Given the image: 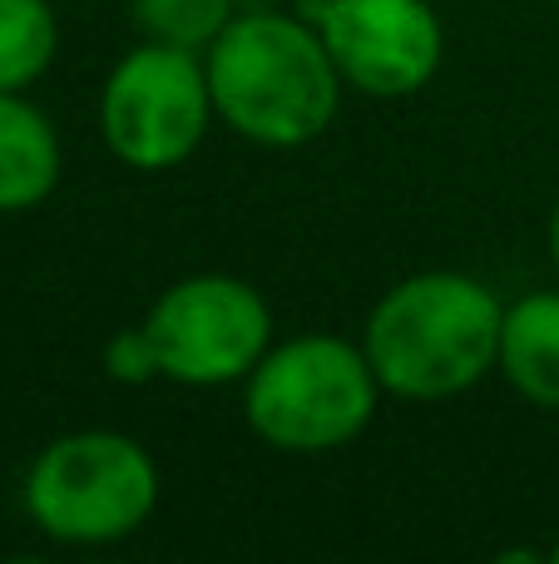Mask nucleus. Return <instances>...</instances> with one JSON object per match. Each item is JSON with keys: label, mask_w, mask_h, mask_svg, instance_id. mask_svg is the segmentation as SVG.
<instances>
[{"label": "nucleus", "mask_w": 559, "mask_h": 564, "mask_svg": "<svg viewBox=\"0 0 559 564\" xmlns=\"http://www.w3.org/2000/svg\"><path fill=\"white\" fill-rule=\"evenodd\" d=\"M505 302L481 278L426 268L376 297L362 347L382 391L402 401H446L495 371Z\"/></svg>", "instance_id": "f03ea898"}, {"label": "nucleus", "mask_w": 559, "mask_h": 564, "mask_svg": "<svg viewBox=\"0 0 559 564\" xmlns=\"http://www.w3.org/2000/svg\"><path fill=\"white\" fill-rule=\"evenodd\" d=\"M495 371L520 401L559 411V288L505 302Z\"/></svg>", "instance_id": "1a4fd4ad"}, {"label": "nucleus", "mask_w": 559, "mask_h": 564, "mask_svg": "<svg viewBox=\"0 0 559 564\" xmlns=\"http://www.w3.org/2000/svg\"><path fill=\"white\" fill-rule=\"evenodd\" d=\"M105 371L119 381V387H144V381H158V351L149 341L144 322L139 327H124L105 341Z\"/></svg>", "instance_id": "f8f14e48"}, {"label": "nucleus", "mask_w": 559, "mask_h": 564, "mask_svg": "<svg viewBox=\"0 0 559 564\" xmlns=\"http://www.w3.org/2000/svg\"><path fill=\"white\" fill-rule=\"evenodd\" d=\"M550 560H555V564H559V540H555V550H550Z\"/></svg>", "instance_id": "4468645a"}, {"label": "nucleus", "mask_w": 559, "mask_h": 564, "mask_svg": "<svg viewBox=\"0 0 559 564\" xmlns=\"http://www.w3.org/2000/svg\"><path fill=\"white\" fill-rule=\"evenodd\" d=\"M129 10L144 40L194 50V55H204L238 15L233 0H129Z\"/></svg>", "instance_id": "9b49d317"}, {"label": "nucleus", "mask_w": 559, "mask_h": 564, "mask_svg": "<svg viewBox=\"0 0 559 564\" xmlns=\"http://www.w3.org/2000/svg\"><path fill=\"white\" fill-rule=\"evenodd\" d=\"M59 129L30 95L0 89V214H30L59 184Z\"/></svg>", "instance_id": "6e6552de"}, {"label": "nucleus", "mask_w": 559, "mask_h": 564, "mask_svg": "<svg viewBox=\"0 0 559 564\" xmlns=\"http://www.w3.org/2000/svg\"><path fill=\"white\" fill-rule=\"evenodd\" d=\"M303 15L342 85L366 99H412L441 69L446 30L431 0H313Z\"/></svg>", "instance_id": "0eeeda50"}, {"label": "nucleus", "mask_w": 559, "mask_h": 564, "mask_svg": "<svg viewBox=\"0 0 559 564\" xmlns=\"http://www.w3.org/2000/svg\"><path fill=\"white\" fill-rule=\"evenodd\" d=\"M213 119L204 55L158 40L119 55L99 89V139L134 174H168L188 164Z\"/></svg>", "instance_id": "39448f33"}, {"label": "nucleus", "mask_w": 559, "mask_h": 564, "mask_svg": "<svg viewBox=\"0 0 559 564\" xmlns=\"http://www.w3.org/2000/svg\"><path fill=\"white\" fill-rule=\"evenodd\" d=\"M213 115L257 149H307L342 109V75L303 10H238L204 50Z\"/></svg>", "instance_id": "f257e3e1"}, {"label": "nucleus", "mask_w": 559, "mask_h": 564, "mask_svg": "<svg viewBox=\"0 0 559 564\" xmlns=\"http://www.w3.org/2000/svg\"><path fill=\"white\" fill-rule=\"evenodd\" d=\"M550 263H555V273H559V204H555V214H550Z\"/></svg>", "instance_id": "ddd939ff"}, {"label": "nucleus", "mask_w": 559, "mask_h": 564, "mask_svg": "<svg viewBox=\"0 0 559 564\" xmlns=\"http://www.w3.org/2000/svg\"><path fill=\"white\" fill-rule=\"evenodd\" d=\"M555 6H559V0H555Z\"/></svg>", "instance_id": "2eb2a0df"}, {"label": "nucleus", "mask_w": 559, "mask_h": 564, "mask_svg": "<svg viewBox=\"0 0 559 564\" xmlns=\"http://www.w3.org/2000/svg\"><path fill=\"white\" fill-rule=\"evenodd\" d=\"M158 351V377L178 387H243V377L273 347V307L248 278L188 273L168 282L144 312Z\"/></svg>", "instance_id": "423d86ee"}, {"label": "nucleus", "mask_w": 559, "mask_h": 564, "mask_svg": "<svg viewBox=\"0 0 559 564\" xmlns=\"http://www.w3.org/2000/svg\"><path fill=\"white\" fill-rule=\"evenodd\" d=\"M382 381L362 341L303 332L263 351L243 377V421L283 456H327L372 426Z\"/></svg>", "instance_id": "7ed1b4c3"}, {"label": "nucleus", "mask_w": 559, "mask_h": 564, "mask_svg": "<svg viewBox=\"0 0 559 564\" xmlns=\"http://www.w3.org/2000/svg\"><path fill=\"white\" fill-rule=\"evenodd\" d=\"M158 460L124 431H65L30 460L20 506L55 545H119L158 510Z\"/></svg>", "instance_id": "20e7f679"}, {"label": "nucleus", "mask_w": 559, "mask_h": 564, "mask_svg": "<svg viewBox=\"0 0 559 564\" xmlns=\"http://www.w3.org/2000/svg\"><path fill=\"white\" fill-rule=\"evenodd\" d=\"M59 55V20L50 0H0V89H35Z\"/></svg>", "instance_id": "9d476101"}]
</instances>
